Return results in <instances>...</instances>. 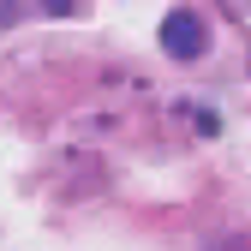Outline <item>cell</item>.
Masks as SVG:
<instances>
[{"label": "cell", "mask_w": 251, "mask_h": 251, "mask_svg": "<svg viewBox=\"0 0 251 251\" xmlns=\"http://www.w3.org/2000/svg\"><path fill=\"white\" fill-rule=\"evenodd\" d=\"M203 48H209V24H203V12L174 6V12L162 18V54H168V60H198Z\"/></svg>", "instance_id": "obj_1"}, {"label": "cell", "mask_w": 251, "mask_h": 251, "mask_svg": "<svg viewBox=\"0 0 251 251\" xmlns=\"http://www.w3.org/2000/svg\"><path fill=\"white\" fill-rule=\"evenodd\" d=\"M192 120H198V132H203V138H215V132H222V120H215V114H209V108H198V114H192Z\"/></svg>", "instance_id": "obj_2"}, {"label": "cell", "mask_w": 251, "mask_h": 251, "mask_svg": "<svg viewBox=\"0 0 251 251\" xmlns=\"http://www.w3.org/2000/svg\"><path fill=\"white\" fill-rule=\"evenodd\" d=\"M222 6H227V12H233V18H239L245 30H251V0H222Z\"/></svg>", "instance_id": "obj_3"}, {"label": "cell", "mask_w": 251, "mask_h": 251, "mask_svg": "<svg viewBox=\"0 0 251 251\" xmlns=\"http://www.w3.org/2000/svg\"><path fill=\"white\" fill-rule=\"evenodd\" d=\"M42 12H54V18H66V12H72V0H42Z\"/></svg>", "instance_id": "obj_4"}]
</instances>
